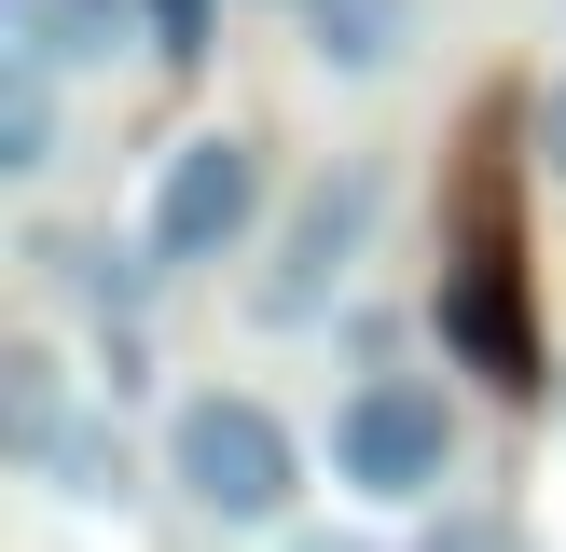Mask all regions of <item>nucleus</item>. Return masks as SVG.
Returning <instances> with one entry per match:
<instances>
[{
	"mask_svg": "<svg viewBox=\"0 0 566 552\" xmlns=\"http://www.w3.org/2000/svg\"><path fill=\"white\" fill-rule=\"evenodd\" d=\"M166 484L193 497V524H291L304 497V442L263 386H193L166 414Z\"/></svg>",
	"mask_w": 566,
	"mask_h": 552,
	"instance_id": "f257e3e1",
	"label": "nucleus"
},
{
	"mask_svg": "<svg viewBox=\"0 0 566 552\" xmlns=\"http://www.w3.org/2000/svg\"><path fill=\"white\" fill-rule=\"evenodd\" d=\"M539 166H553V180H566V83H553V97H539Z\"/></svg>",
	"mask_w": 566,
	"mask_h": 552,
	"instance_id": "4468645a",
	"label": "nucleus"
},
{
	"mask_svg": "<svg viewBox=\"0 0 566 552\" xmlns=\"http://www.w3.org/2000/svg\"><path fill=\"white\" fill-rule=\"evenodd\" d=\"M442 346L484 386H539V346H525V290H512V235H470V263H442Z\"/></svg>",
	"mask_w": 566,
	"mask_h": 552,
	"instance_id": "39448f33",
	"label": "nucleus"
},
{
	"mask_svg": "<svg viewBox=\"0 0 566 552\" xmlns=\"http://www.w3.org/2000/svg\"><path fill=\"white\" fill-rule=\"evenodd\" d=\"M374 221H387V166H318V180H304V208L276 221V263L249 276V318H263V331H304V318H332V290L359 276Z\"/></svg>",
	"mask_w": 566,
	"mask_h": 552,
	"instance_id": "20e7f679",
	"label": "nucleus"
},
{
	"mask_svg": "<svg viewBox=\"0 0 566 552\" xmlns=\"http://www.w3.org/2000/svg\"><path fill=\"white\" fill-rule=\"evenodd\" d=\"M42 484L70 497V511H125V497H138V456H125V428L70 414V428H55V456H42Z\"/></svg>",
	"mask_w": 566,
	"mask_h": 552,
	"instance_id": "9d476101",
	"label": "nucleus"
},
{
	"mask_svg": "<svg viewBox=\"0 0 566 552\" xmlns=\"http://www.w3.org/2000/svg\"><path fill=\"white\" fill-rule=\"evenodd\" d=\"M138 14H153V55H166V70H193V55H208V0H138Z\"/></svg>",
	"mask_w": 566,
	"mask_h": 552,
	"instance_id": "f8f14e48",
	"label": "nucleus"
},
{
	"mask_svg": "<svg viewBox=\"0 0 566 552\" xmlns=\"http://www.w3.org/2000/svg\"><path fill=\"white\" fill-rule=\"evenodd\" d=\"M55 166V70L0 55V180H42Z\"/></svg>",
	"mask_w": 566,
	"mask_h": 552,
	"instance_id": "9b49d317",
	"label": "nucleus"
},
{
	"mask_svg": "<svg viewBox=\"0 0 566 552\" xmlns=\"http://www.w3.org/2000/svg\"><path fill=\"white\" fill-rule=\"evenodd\" d=\"M415 28H429V0H304V55H318L332 83H374L415 55Z\"/></svg>",
	"mask_w": 566,
	"mask_h": 552,
	"instance_id": "0eeeda50",
	"label": "nucleus"
},
{
	"mask_svg": "<svg viewBox=\"0 0 566 552\" xmlns=\"http://www.w3.org/2000/svg\"><path fill=\"white\" fill-rule=\"evenodd\" d=\"M125 42H153L138 0H0V55H28V70H55V83L111 70Z\"/></svg>",
	"mask_w": 566,
	"mask_h": 552,
	"instance_id": "423d86ee",
	"label": "nucleus"
},
{
	"mask_svg": "<svg viewBox=\"0 0 566 552\" xmlns=\"http://www.w3.org/2000/svg\"><path fill=\"white\" fill-rule=\"evenodd\" d=\"M415 552H497V524H484V511H442V524H429Z\"/></svg>",
	"mask_w": 566,
	"mask_h": 552,
	"instance_id": "ddd939ff",
	"label": "nucleus"
},
{
	"mask_svg": "<svg viewBox=\"0 0 566 552\" xmlns=\"http://www.w3.org/2000/svg\"><path fill=\"white\" fill-rule=\"evenodd\" d=\"M291 552H374V539H291Z\"/></svg>",
	"mask_w": 566,
	"mask_h": 552,
	"instance_id": "2eb2a0df",
	"label": "nucleus"
},
{
	"mask_svg": "<svg viewBox=\"0 0 566 552\" xmlns=\"http://www.w3.org/2000/svg\"><path fill=\"white\" fill-rule=\"evenodd\" d=\"M263 193H276L263 138H249V125H208V138H180V152H166L138 248H153L166 276H193V263H235V248L263 235Z\"/></svg>",
	"mask_w": 566,
	"mask_h": 552,
	"instance_id": "7ed1b4c3",
	"label": "nucleus"
},
{
	"mask_svg": "<svg viewBox=\"0 0 566 552\" xmlns=\"http://www.w3.org/2000/svg\"><path fill=\"white\" fill-rule=\"evenodd\" d=\"M28 263H42V276H55V290H70V304H97L111 331H125V318H138V290H153V276H166L153 248H125V235H42V248H28Z\"/></svg>",
	"mask_w": 566,
	"mask_h": 552,
	"instance_id": "1a4fd4ad",
	"label": "nucleus"
},
{
	"mask_svg": "<svg viewBox=\"0 0 566 552\" xmlns=\"http://www.w3.org/2000/svg\"><path fill=\"white\" fill-rule=\"evenodd\" d=\"M55 428H70V359H55L42 331H14V346H0V456L42 469Z\"/></svg>",
	"mask_w": 566,
	"mask_h": 552,
	"instance_id": "6e6552de",
	"label": "nucleus"
},
{
	"mask_svg": "<svg viewBox=\"0 0 566 552\" xmlns=\"http://www.w3.org/2000/svg\"><path fill=\"white\" fill-rule=\"evenodd\" d=\"M332 484L374 497V511H429L457 484V401L429 373H359L332 401Z\"/></svg>",
	"mask_w": 566,
	"mask_h": 552,
	"instance_id": "f03ea898",
	"label": "nucleus"
}]
</instances>
